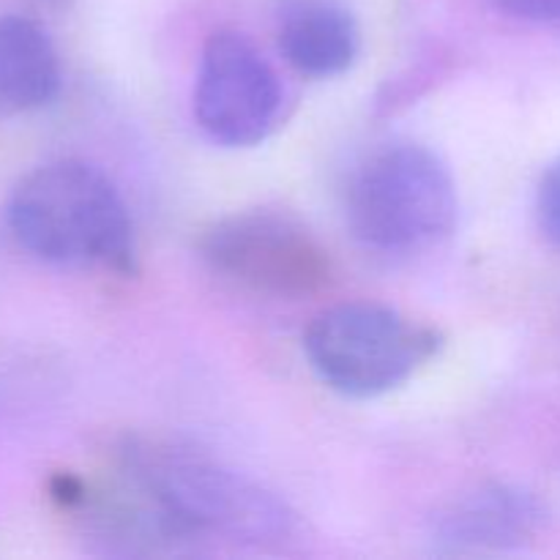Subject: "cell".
Returning <instances> with one entry per match:
<instances>
[{"label":"cell","instance_id":"2","mask_svg":"<svg viewBox=\"0 0 560 560\" xmlns=\"http://www.w3.org/2000/svg\"><path fill=\"white\" fill-rule=\"evenodd\" d=\"M5 219L16 244L66 268L135 271V228L113 180L98 167L60 159L14 186Z\"/></svg>","mask_w":560,"mask_h":560},{"label":"cell","instance_id":"9","mask_svg":"<svg viewBox=\"0 0 560 560\" xmlns=\"http://www.w3.org/2000/svg\"><path fill=\"white\" fill-rule=\"evenodd\" d=\"M60 91V58L52 38L27 16H0V113H27Z\"/></svg>","mask_w":560,"mask_h":560},{"label":"cell","instance_id":"3","mask_svg":"<svg viewBox=\"0 0 560 560\" xmlns=\"http://www.w3.org/2000/svg\"><path fill=\"white\" fill-rule=\"evenodd\" d=\"M345 213L355 238L370 249L419 252L457 224V186L424 145H388L355 170Z\"/></svg>","mask_w":560,"mask_h":560},{"label":"cell","instance_id":"5","mask_svg":"<svg viewBox=\"0 0 560 560\" xmlns=\"http://www.w3.org/2000/svg\"><path fill=\"white\" fill-rule=\"evenodd\" d=\"M202 257L224 279L277 299H304L331 282V260L320 241L279 211H241L202 235Z\"/></svg>","mask_w":560,"mask_h":560},{"label":"cell","instance_id":"8","mask_svg":"<svg viewBox=\"0 0 560 560\" xmlns=\"http://www.w3.org/2000/svg\"><path fill=\"white\" fill-rule=\"evenodd\" d=\"M279 47L306 77H337L359 58V25L334 0H288L279 14Z\"/></svg>","mask_w":560,"mask_h":560},{"label":"cell","instance_id":"11","mask_svg":"<svg viewBox=\"0 0 560 560\" xmlns=\"http://www.w3.org/2000/svg\"><path fill=\"white\" fill-rule=\"evenodd\" d=\"M492 3L514 20L560 31V0H492Z\"/></svg>","mask_w":560,"mask_h":560},{"label":"cell","instance_id":"10","mask_svg":"<svg viewBox=\"0 0 560 560\" xmlns=\"http://www.w3.org/2000/svg\"><path fill=\"white\" fill-rule=\"evenodd\" d=\"M536 217L545 238L560 249V156L547 164L536 189Z\"/></svg>","mask_w":560,"mask_h":560},{"label":"cell","instance_id":"1","mask_svg":"<svg viewBox=\"0 0 560 560\" xmlns=\"http://www.w3.org/2000/svg\"><path fill=\"white\" fill-rule=\"evenodd\" d=\"M118 459L200 545L222 539L282 550L299 536L295 512L277 492L197 448L131 438Z\"/></svg>","mask_w":560,"mask_h":560},{"label":"cell","instance_id":"7","mask_svg":"<svg viewBox=\"0 0 560 560\" xmlns=\"http://www.w3.org/2000/svg\"><path fill=\"white\" fill-rule=\"evenodd\" d=\"M547 525L539 495L517 485H481L454 498L432 520L430 541L438 556H506L534 545Z\"/></svg>","mask_w":560,"mask_h":560},{"label":"cell","instance_id":"4","mask_svg":"<svg viewBox=\"0 0 560 560\" xmlns=\"http://www.w3.org/2000/svg\"><path fill=\"white\" fill-rule=\"evenodd\" d=\"M441 348V334L397 310L350 301L320 312L306 328L304 353L334 392L372 399L408 383Z\"/></svg>","mask_w":560,"mask_h":560},{"label":"cell","instance_id":"6","mask_svg":"<svg viewBox=\"0 0 560 560\" xmlns=\"http://www.w3.org/2000/svg\"><path fill=\"white\" fill-rule=\"evenodd\" d=\"M282 91L271 63L235 31L208 38L197 66L195 115L219 145L249 148L266 140L277 124Z\"/></svg>","mask_w":560,"mask_h":560}]
</instances>
